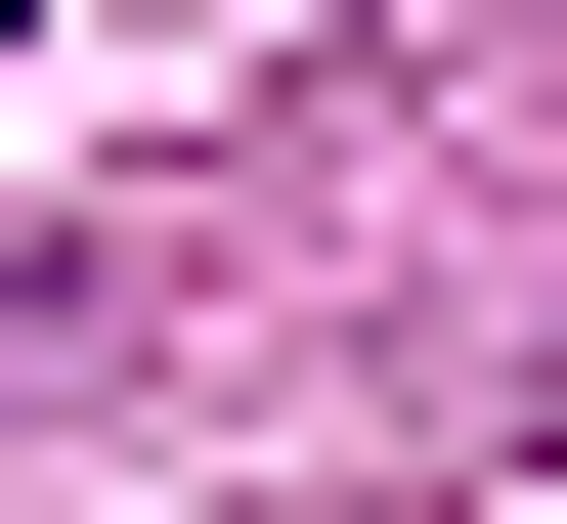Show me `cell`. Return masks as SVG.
<instances>
[{
    "label": "cell",
    "mask_w": 567,
    "mask_h": 524,
    "mask_svg": "<svg viewBox=\"0 0 567 524\" xmlns=\"http://www.w3.org/2000/svg\"><path fill=\"white\" fill-rule=\"evenodd\" d=\"M0 44H44V0H0Z\"/></svg>",
    "instance_id": "1"
}]
</instances>
